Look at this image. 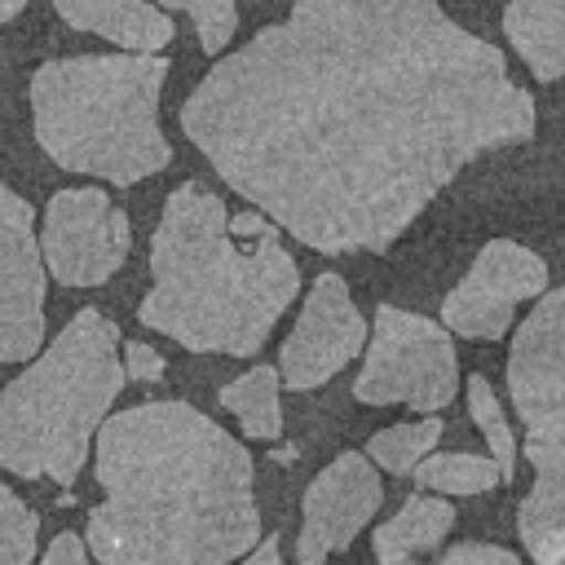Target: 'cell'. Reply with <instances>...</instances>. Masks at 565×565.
Segmentation results:
<instances>
[{"instance_id":"obj_8","label":"cell","mask_w":565,"mask_h":565,"mask_svg":"<svg viewBox=\"0 0 565 565\" xmlns=\"http://www.w3.org/2000/svg\"><path fill=\"white\" fill-rule=\"evenodd\" d=\"M132 247V225L97 185L57 190L44 207L40 256L62 287H102L119 274Z\"/></svg>"},{"instance_id":"obj_12","label":"cell","mask_w":565,"mask_h":565,"mask_svg":"<svg viewBox=\"0 0 565 565\" xmlns=\"http://www.w3.org/2000/svg\"><path fill=\"white\" fill-rule=\"evenodd\" d=\"M384 486L375 463L362 450L335 455L309 486L300 503V534H296V565H327L344 552L380 512Z\"/></svg>"},{"instance_id":"obj_16","label":"cell","mask_w":565,"mask_h":565,"mask_svg":"<svg viewBox=\"0 0 565 565\" xmlns=\"http://www.w3.org/2000/svg\"><path fill=\"white\" fill-rule=\"evenodd\" d=\"M282 375L278 366H252L247 375L230 380L221 388V406L243 424L252 441H278L282 437V402H278Z\"/></svg>"},{"instance_id":"obj_6","label":"cell","mask_w":565,"mask_h":565,"mask_svg":"<svg viewBox=\"0 0 565 565\" xmlns=\"http://www.w3.org/2000/svg\"><path fill=\"white\" fill-rule=\"evenodd\" d=\"M508 397L534 468V486L516 508V534L539 565H565V287L543 291L516 327Z\"/></svg>"},{"instance_id":"obj_13","label":"cell","mask_w":565,"mask_h":565,"mask_svg":"<svg viewBox=\"0 0 565 565\" xmlns=\"http://www.w3.org/2000/svg\"><path fill=\"white\" fill-rule=\"evenodd\" d=\"M53 9L66 26L102 35L128 53H159L172 40V18L150 0H53Z\"/></svg>"},{"instance_id":"obj_18","label":"cell","mask_w":565,"mask_h":565,"mask_svg":"<svg viewBox=\"0 0 565 565\" xmlns=\"http://www.w3.org/2000/svg\"><path fill=\"white\" fill-rule=\"evenodd\" d=\"M411 477L428 494H459V499L503 486L494 459L490 455H472V450H433Z\"/></svg>"},{"instance_id":"obj_26","label":"cell","mask_w":565,"mask_h":565,"mask_svg":"<svg viewBox=\"0 0 565 565\" xmlns=\"http://www.w3.org/2000/svg\"><path fill=\"white\" fill-rule=\"evenodd\" d=\"M26 4H31V0H0V26H4V22H13Z\"/></svg>"},{"instance_id":"obj_19","label":"cell","mask_w":565,"mask_h":565,"mask_svg":"<svg viewBox=\"0 0 565 565\" xmlns=\"http://www.w3.org/2000/svg\"><path fill=\"white\" fill-rule=\"evenodd\" d=\"M468 415H472V424L481 428V437L490 446V459L499 468V481L508 486L516 477V437H512V424H508V415H503L490 380L477 375V371L468 375Z\"/></svg>"},{"instance_id":"obj_15","label":"cell","mask_w":565,"mask_h":565,"mask_svg":"<svg viewBox=\"0 0 565 565\" xmlns=\"http://www.w3.org/2000/svg\"><path fill=\"white\" fill-rule=\"evenodd\" d=\"M503 35L539 84L565 75V0H508Z\"/></svg>"},{"instance_id":"obj_5","label":"cell","mask_w":565,"mask_h":565,"mask_svg":"<svg viewBox=\"0 0 565 565\" xmlns=\"http://www.w3.org/2000/svg\"><path fill=\"white\" fill-rule=\"evenodd\" d=\"M119 327L102 309H79L53 344L0 393V468L22 481L75 486L88 441L124 388Z\"/></svg>"},{"instance_id":"obj_23","label":"cell","mask_w":565,"mask_h":565,"mask_svg":"<svg viewBox=\"0 0 565 565\" xmlns=\"http://www.w3.org/2000/svg\"><path fill=\"white\" fill-rule=\"evenodd\" d=\"M163 371H168V362H163L159 349H150V344H141V340H128V344H124V375H128V380H137V384H159Z\"/></svg>"},{"instance_id":"obj_1","label":"cell","mask_w":565,"mask_h":565,"mask_svg":"<svg viewBox=\"0 0 565 565\" xmlns=\"http://www.w3.org/2000/svg\"><path fill=\"white\" fill-rule=\"evenodd\" d=\"M503 53L437 0H296L185 97L216 177L313 252H388L481 154L534 137Z\"/></svg>"},{"instance_id":"obj_3","label":"cell","mask_w":565,"mask_h":565,"mask_svg":"<svg viewBox=\"0 0 565 565\" xmlns=\"http://www.w3.org/2000/svg\"><path fill=\"white\" fill-rule=\"evenodd\" d=\"M300 296V265L265 212H230L207 185L181 181L150 238V291L137 322L190 353L252 358Z\"/></svg>"},{"instance_id":"obj_21","label":"cell","mask_w":565,"mask_h":565,"mask_svg":"<svg viewBox=\"0 0 565 565\" xmlns=\"http://www.w3.org/2000/svg\"><path fill=\"white\" fill-rule=\"evenodd\" d=\"M159 9L190 13L203 53H221V49L234 40V31H238V9H234V0H159Z\"/></svg>"},{"instance_id":"obj_10","label":"cell","mask_w":565,"mask_h":565,"mask_svg":"<svg viewBox=\"0 0 565 565\" xmlns=\"http://www.w3.org/2000/svg\"><path fill=\"white\" fill-rule=\"evenodd\" d=\"M362 344H366V318L358 313L344 278L327 269L305 291L300 318L278 349V375L287 388L309 393L327 384L335 371H344L362 353Z\"/></svg>"},{"instance_id":"obj_17","label":"cell","mask_w":565,"mask_h":565,"mask_svg":"<svg viewBox=\"0 0 565 565\" xmlns=\"http://www.w3.org/2000/svg\"><path fill=\"white\" fill-rule=\"evenodd\" d=\"M441 419L437 415H424V419H402V424H388V428H380V433H371V441H366V459L375 463V468H384L388 477H411L433 450H437V441H441Z\"/></svg>"},{"instance_id":"obj_11","label":"cell","mask_w":565,"mask_h":565,"mask_svg":"<svg viewBox=\"0 0 565 565\" xmlns=\"http://www.w3.org/2000/svg\"><path fill=\"white\" fill-rule=\"evenodd\" d=\"M44 256L35 212L0 185V362H26L44 344Z\"/></svg>"},{"instance_id":"obj_25","label":"cell","mask_w":565,"mask_h":565,"mask_svg":"<svg viewBox=\"0 0 565 565\" xmlns=\"http://www.w3.org/2000/svg\"><path fill=\"white\" fill-rule=\"evenodd\" d=\"M238 565H282V543H278L274 534H265V539H260V543H256Z\"/></svg>"},{"instance_id":"obj_22","label":"cell","mask_w":565,"mask_h":565,"mask_svg":"<svg viewBox=\"0 0 565 565\" xmlns=\"http://www.w3.org/2000/svg\"><path fill=\"white\" fill-rule=\"evenodd\" d=\"M433 565H521V556L499 543H455Z\"/></svg>"},{"instance_id":"obj_24","label":"cell","mask_w":565,"mask_h":565,"mask_svg":"<svg viewBox=\"0 0 565 565\" xmlns=\"http://www.w3.org/2000/svg\"><path fill=\"white\" fill-rule=\"evenodd\" d=\"M40 565H88V543L66 530V534H57V539L44 547Z\"/></svg>"},{"instance_id":"obj_14","label":"cell","mask_w":565,"mask_h":565,"mask_svg":"<svg viewBox=\"0 0 565 565\" xmlns=\"http://www.w3.org/2000/svg\"><path fill=\"white\" fill-rule=\"evenodd\" d=\"M455 525V503L441 494H411L388 521L375 525L371 547H375V565H419L428 552H437L446 543Z\"/></svg>"},{"instance_id":"obj_4","label":"cell","mask_w":565,"mask_h":565,"mask_svg":"<svg viewBox=\"0 0 565 565\" xmlns=\"http://www.w3.org/2000/svg\"><path fill=\"white\" fill-rule=\"evenodd\" d=\"M168 57L159 53H84L53 57L31 75V124L40 150L84 177L137 185L172 163L159 128Z\"/></svg>"},{"instance_id":"obj_9","label":"cell","mask_w":565,"mask_h":565,"mask_svg":"<svg viewBox=\"0 0 565 565\" xmlns=\"http://www.w3.org/2000/svg\"><path fill=\"white\" fill-rule=\"evenodd\" d=\"M547 291V260L512 238H490L441 300V327L459 340H499L516 309Z\"/></svg>"},{"instance_id":"obj_7","label":"cell","mask_w":565,"mask_h":565,"mask_svg":"<svg viewBox=\"0 0 565 565\" xmlns=\"http://www.w3.org/2000/svg\"><path fill=\"white\" fill-rule=\"evenodd\" d=\"M455 388H459V358L450 331L411 309L380 305L366 362L353 380V397L362 406L397 402L419 415H433L455 402Z\"/></svg>"},{"instance_id":"obj_2","label":"cell","mask_w":565,"mask_h":565,"mask_svg":"<svg viewBox=\"0 0 565 565\" xmlns=\"http://www.w3.org/2000/svg\"><path fill=\"white\" fill-rule=\"evenodd\" d=\"M97 565H234L260 543L252 455L190 402H141L97 428Z\"/></svg>"},{"instance_id":"obj_20","label":"cell","mask_w":565,"mask_h":565,"mask_svg":"<svg viewBox=\"0 0 565 565\" xmlns=\"http://www.w3.org/2000/svg\"><path fill=\"white\" fill-rule=\"evenodd\" d=\"M40 539V516L9 486H0V565H31Z\"/></svg>"}]
</instances>
